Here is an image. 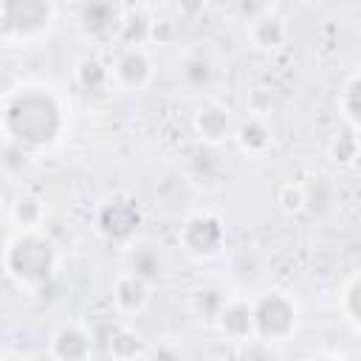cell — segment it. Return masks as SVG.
I'll use <instances>...</instances> for the list:
<instances>
[{
    "label": "cell",
    "instance_id": "6da1fadb",
    "mask_svg": "<svg viewBox=\"0 0 361 361\" xmlns=\"http://www.w3.org/2000/svg\"><path fill=\"white\" fill-rule=\"evenodd\" d=\"M8 268L20 282H39L54 268V248L39 237L25 234L11 245Z\"/></svg>",
    "mask_w": 361,
    "mask_h": 361
},
{
    "label": "cell",
    "instance_id": "7a4b0ae2",
    "mask_svg": "<svg viewBox=\"0 0 361 361\" xmlns=\"http://www.w3.org/2000/svg\"><path fill=\"white\" fill-rule=\"evenodd\" d=\"M296 324V310L285 296H268L254 307V330L268 338H285Z\"/></svg>",
    "mask_w": 361,
    "mask_h": 361
},
{
    "label": "cell",
    "instance_id": "3957f363",
    "mask_svg": "<svg viewBox=\"0 0 361 361\" xmlns=\"http://www.w3.org/2000/svg\"><path fill=\"white\" fill-rule=\"evenodd\" d=\"M113 79L121 87H141L149 79V59L141 48H127L116 65H113Z\"/></svg>",
    "mask_w": 361,
    "mask_h": 361
},
{
    "label": "cell",
    "instance_id": "277c9868",
    "mask_svg": "<svg viewBox=\"0 0 361 361\" xmlns=\"http://www.w3.org/2000/svg\"><path fill=\"white\" fill-rule=\"evenodd\" d=\"M220 327L234 336V338H243L254 330V307L240 302V299H231V302H223L220 307Z\"/></svg>",
    "mask_w": 361,
    "mask_h": 361
},
{
    "label": "cell",
    "instance_id": "5b68a950",
    "mask_svg": "<svg viewBox=\"0 0 361 361\" xmlns=\"http://www.w3.org/2000/svg\"><path fill=\"white\" fill-rule=\"evenodd\" d=\"M195 127H197V135L209 144H220L223 138H228V130H231V121L226 116L223 107H206L197 113L195 118Z\"/></svg>",
    "mask_w": 361,
    "mask_h": 361
},
{
    "label": "cell",
    "instance_id": "8992f818",
    "mask_svg": "<svg viewBox=\"0 0 361 361\" xmlns=\"http://www.w3.org/2000/svg\"><path fill=\"white\" fill-rule=\"evenodd\" d=\"M144 302H147V282L135 274H124L116 282V305L121 310L133 313V310H141Z\"/></svg>",
    "mask_w": 361,
    "mask_h": 361
},
{
    "label": "cell",
    "instance_id": "52a82bcc",
    "mask_svg": "<svg viewBox=\"0 0 361 361\" xmlns=\"http://www.w3.org/2000/svg\"><path fill=\"white\" fill-rule=\"evenodd\" d=\"M251 37L259 48H276V45L285 42V25L274 17H262L251 25Z\"/></svg>",
    "mask_w": 361,
    "mask_h": 361
},
{
    "label": "cell",
    "instance_id": "ba28073f",
    "mask_svg": "<svg viewBox=\"0 0 361 361\" xmlns=\"http://www.w3.org/2000/svg\"><path fill=\"white\" fill-rule=\"evenodd\" d=\"M268 141H271V133H268V127H265L257 116H251V118L240 127V144H243L245 149L259 152V149L268 147Z\"/></svg>",
    "mask_w": 361,
    "mask_h": 361
},
{
    "label": "cell",
    "instance_id": "9c48e42d",
    "mask_svg": "<svg viewBox=\"0 0 361 361\" xmlns=\"http://www.w3.org/2000/svg\"><path fill=\"white\" fill-rule=\"evenodd\" d=\"M130 262H133V271H130V274L141 276L144 282H147V279H155V276L161 274V257H158L152 248H135V251L130 254Z\"/></svg>",
    "mask_w": 361,
    "mask_h": 361
},
{
    "label": "cell",
    "instance_id": "30bf717a",
    "mask_svg": "<svg viewBox=\"0 0 361 361\" xmlns=\"http://www.w3.org/2000/svg\"><path fill=\"white\" fill-rule=\"evenodd\" d=\"M344 104H347V121H350V127L355 130V76L350 79V87L344 90Z\"/></svg>",
    "mask_w": 361,
    "mask_h": 361
},
{
    "label": "cell",
    "instance_id": "8fae6325",
    "mask_svg": "<svg viewBox=\"0 0 361 361\" xmlns=\"http://www.w3.org/2000/svg\"><path fill=\"white\" fill-rule=\"evenodd\" d=\"M34 209H37V203H34V200H20V203H17V220H20L23 226H28V228H31L28 212H34Z\"/></svg>",
    "mask_w": 361,
    "mask_h": 361
},
{
    "label": "cell",
    "instance_id": "7c38bea8",
    "mask_svg": "<svg viewBox=\"0 0 361 361\" xmlns=\"http://www.w3.org/2000/svg\"><path fill=\"white\" fill-rule=\"evenodd\" d=\"M203 3L206 0H178V6H180V11L186 14V17H195L200 8H203Z\"/></svg>",
    "mask_w": 361,
    "mask_h": 361
},
{
    "label": "cell",
    "instance_id": "4fadbf2b",
    "mask_svg": "<svg viewBox=\"0 0 361 361\" xmlns=\"http://www.w3.org/2000/svg\"><path fill=\"white\" fill-rule=\"evenodd\" d=\"M344 296H347V302H353V299H355V276L350 279V285H347V293H344ZM347 319H350V322H353V327H355V310H353V307H350V316H347Z\"/></svg>",
    "mask_w": 361,
    "mask_h": 361
},
{
    "label": "cell",
    "instance_id": "5bb4252c",
    "mask_svg": "<svg viewBox=\"0 0 361 361\" xmlns=\"http://www.w3.org/2000/svg\"><path fill=\"white\" fill-rule=\"evenodd\" d=\"M147 3H155V0H147Z\"/></svg>",
    "mask_w": 361,
    "mask_h": 361
}]
</instances>
